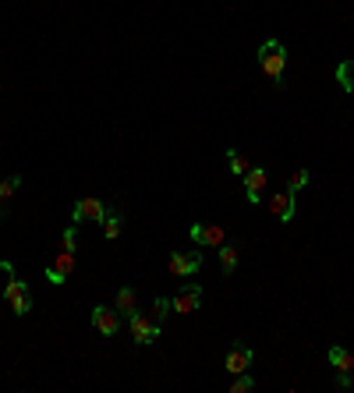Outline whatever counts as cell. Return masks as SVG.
Returning a JSON list of instances; mask_svg holds the SVG:
<instances>
[{
    "label": "cell",
    "instance_id": "6",
    "mask_svg": "<svg viewBox=\"0 0 354 393\" xmlns=\"http://www.w3.org/2000/svg\"><path fill=\"white\" fill-rule=\"evenodd\" d=\"M266 209L280 220V223H290L294 216H298V202H294V192H276V195H269L266 199Z\"/></svg>",
    "mask_w": 354,
    "mask_h": 393
},
{
    "label": "cell",
    "instance_id": "7",
    "mask_svg": "<svg viewBox=\"0 0 354 393\" xmlns=\"http://www.w3.org/2000/svg\"><path fill=\"white\" fill-rule=\"evenodd\" d=\"M82 220L103 223V220H106V206H103V199H78V202H75V209H71V223L78 227Z\"/></svg>",
    "mask_w": 354,
    "mask_h": 393
},
{
    "label": "cell",
    "instance_id": "4",
    "mask_svg": "<svg viewBox=\"0 0 354 393\" xmlns=\"http://www.w3.org/2000/svg\"><path fill=\"white\" fill-rule=\"evenodd\" d=\"M128 333H132V341L139 344V348H149V344H156L160 341V322H149V315H132L128 319Z\"/></svg>",
    "mask_w": 354,
    "mask_h": 393
},
{
    "label": "cell",
    "instance_id": "2",
    "mask_svg": "<svg viewBox=\"0 0 354 393\" xmlns=\"http://www.w3.org/2000/svg\"><path fill=\"white\" fill-rule=\"evenodd\" d=\"M4 301L11 305V312H15V315H29V312L36 308V298H32L29 284H25V280H18L15 273L8 276V287H4Z\"/></svg>",
    "mask_w": 354,
    "mask_h": 393
},
{
    "label": "cell",
    "instance_id": "13",
    "mask_svg": "<svg viewBox=\"0 0 354 393\" xmlns=\"http://www.w3.org/2000/svg\"><path fill=\"white\" fill-rule=\"evenodd\" d=\"M113 308H117V315H121V319L139 315V291L135 287H121V291H117V298H113Z\"/></svg>",
    "mask_w": 354,
    "mask_h": 393
},
{
    "label": "cell",
    "instance_id": "3",
    "mask_svg": "<svg viewBox=\"0 0 354 393\" xmlns=\"http://www.w3.org/2000/svg\"><path fill=\"white\" fill-rule=\"evenodd\" d=\"M202 298H206L202 284H185L181 291L170 298V312H177V315H192V312H199Z\"/></svg>",
    "mask_w": 354,
    "mask_h": 393
},
{
    "label": "cell",
    "instance_id": "15",
    "mask_svg": "<svg viewBox=\"0 0 354 393\" xmlns=\"http://www.w3.org/2000/svg\"><path fill=\"white\" fill-rule=\"evenodd\" d=\"M326 358H330V365H333L337 372H354V355H347L344 348H330Z\"/></svg>",
    "mask_w": 354,
    "mask_h": 393
},
{
    "label": "cell",
    "instance_id": "9",
    "mask_svg": "<svg viewBox=\"0 0 354 393\" xmlns=\"http://www.w3.org/2000/svg\"><path fill=\"white\" fill-rule=\"evenodd\" d=\"M167 266L174 276H195L202 269V252H174Z\"/></svg>",
    "mask_w": 354,
    "mask_h": 393
},
{
    "label": "cell",
    "instance_id": "12",
    "mask_svg": "<svg viewBox=\"0 0 354 393\" xmlns=\"http://www.w3.org/2000/svg\"><path fill=\"white\" fill-rule=\"evenodd\" d=\"M241 181H245V199H248V206H259V202H262V188H266V171H262V166H248V174H245Z\"/></svg>",
    "mask_w": 354,
    "mask_h": 393
},
{
    "label": "cell",
    "instance_id": "17",
    "mask_svg": "<svg viewBox=\"0 0 354 393\" xmlns=\"http://www.w3.org/2000/svg\"><path fill=\"white\" fill-rule=\"evenodd\" d=\"M337 82H340L344 92H354V57H347V61L337 64Z\"/></svg>",
    "mask_w": 354,
    "mask_h": 393
},
{
    "label": "cell",
    "instance_id": "19",
    "mask_svg": "<svg viewBox=\"0 0 354 393\" xmlns=\"http://www.w3.org/2000/svg\"><path fill=\"white\" fill-rule=\"evenodd\" d=\"M216 252H220V269H223V276H230L234 269H238V248H234V245H220Z\"/></svg>",
    "mask_w": 354,
    "mask_h": 393
},
{
    "label": "cell",
    "instance_id": "21",
    "mask_svg": "<svg viewBox=\"0 0 354 393\" xmlns=\"http://www.w3.org/2000/svg\"><path fill=\"white\" fill-rule=\"evenodd\" d=\"M305 185H309V171H305V166H302V171H294V174L287 178V192H294V195H298Z\"/></svg>",
    "mask_w": 354,
    "mask_h": 393
},
{
    "label": "cell",
    "instance_id": "10",
    "mask_svg": "<svg viewBox=\"0 0 354 393\" xmlns=\"http://www.w3.org/2000/svg\"><path fill=\"white\" fill-rule=\"evenodd\" d=\"M92 326H96V333H103V336H117V333H121V315H117V308L96 305V308H92Z\"/></svg>",
    "mask_w": 354,
    "mask_h": 393
},
{
    "label": "cell",
    "instance_id": "16",
    "mask_svg": "<svg viewBox=\"0 0 354 393\" xmlns=\"http://www.w3.org/2000/svg\"><path fill=\"white\" fill-rule=\"evenodd\" d=\"M227 166H230V174H234V178H245L252 163H248V156H245V152H238V149H227Z\"/></svg>",
    "mask_w": 354,
    "mask_h": 393
},
{
    "label": "cell",
    "instance_id": "1",
    "mask_svg": "<svg viewBox=\"0 0 354 393\" xmlns=\"http://www.w3.org/2000/svg\"><path fill=\"white\" fill-rule=\"evenodd\" d=\"M287 46L280 43V39H262V46H259V68H262V75L273 82V85H283V71H287Z\"/></svg>",
    "mask_w": 354,
    "mask_h": 393
},
{
    "label": "cell",
    "instance_id": "5",
    "mask_svg": "<svg viewBox=\"0 0 354 393\" xmlns=\"http://www.w3.org/2000/svg\"><path fill=\"white\" fill-rule=\"evenodd\" d=\"M192 241L199 248H220L227 245V227H216V223H192Z\"/></svg>",
    "mask_w": 354,
    "mask_h": 393
},
{
    "label": "cell",
    "instance_id": "14",
    "mask_svg": "<svg viewBox=\"0 0 354 393\" xmlns=\"http://www.w3.org/2000/svg\"><path fill=\"white\" fill-rule=\"evenodd\" d=\"M22 188V174H11L0 181V220L8 216V199H15V192Z\"/></svg>",
    "mask_w": 354,
    "mask_h": 393
},
{
    "label": "cell",
    "instance_id": "23",
    "mask_svg": "<svg viewBox=\"0 0 354 393\" xmlns=\"http://www.w3.org/2000/svg\"><path fill=\"white\" fill-rule=\"evenodd\" d=\"M61 248L78 255V227H75V223H71V227H64V245H61Z\"/></svg>",
    "mask_w": 354,
    "mask_h": 393
},
{
    "label": "cell",
    "instance_id": "8",
    "mask_svg": "<svg viewBox=\"0 0 354 393\" xmlns=\"http://www.w3.org/2000/svg\"><path fill=\"white\" fill-rule=\"evenodd\" d=\"M252 362H255V351H252L248 344H234V348L227 351V358H223V369H227L230 376H238V372H248Z\"/></svg>",
    "mask_w": 354,
    "mask_h": 393
},
{
    "label": "cell",
    "instance_id": "18",
    "mask_svg": "<svg viewBox=\"0 0 354 393\" xmlns=\"http://www.w3.org/2000/svg\"><path fill=\"white\" fill-rule=\"evenodd\" d=\"M121 227H125V216L121 213H106V220H103V238L106 241H117V238H121Z\"/></svg>",
    "mask_w": 354,
    "mask_h": 393
},
{
    "label": "cell",
    "instance_id": "20",
    "mask_svg": "<svg viewBox=\"0 0 354 393\" xmlns=\"http://www.w3.org/2000/svg\"><path fill=\"white\" fill-rule=\"evenodd\" d=\"M255 390V379L248 372H238V376H230V393H252Z\"/></svg>",
    "mask_w": 354,
    "mask_h": 393
},
{
    "label": "cell",
    "instance_id": "24",
    "mask_svg": "<svg viewBox=\"0 0 354 393\" xmlns=\"http://www.w3.org/2000/svg\"><path fill=\"white\" fill-rule=\"evenodd\" d=\"M337 386L340 390H354V376L351 372H337Z\"/></svg>",
    "mask_w": 354,
    "mask_h": 393
},
{
    "label": "cell",
    "instance_id": "22",
    "mask_svg": "<svg viewBox=\"0 0 354 393\" xmlns=\"http://www.w3.org/2000/svg\"><path fill=\"white\" fill-rule=\"evenodd\" d=\"M170 315V298H153V322H163Z\"/></svg>",
    "mask_w": 354,
    "mask_h": 393
},
{
    "label": "cell",
    "instance_id": "11",
    "mask_svg": "<svg viewBox=\"0 0 354 393\" xmlns=\"http://www.w3.org/2000/svg\"><path fill=\"white\" fill-rule=\"evenodd\" d=\"M71 273H75V252H64V248H61V255L53 259V266H46V280L61 287Z\"/></svg>",
    "mask_w": 354,
    "mask_h": 393
}]
</instances>
